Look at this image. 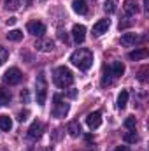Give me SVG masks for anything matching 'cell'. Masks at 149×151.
Wrapping results in <instances>:
<instances>
[{
	"label": "cell",
	"instance_id": "6da1fadb",
	"mask_svg": "<svg viewBox=\"0 0 149 151\" xmlns=\"http://www.w3.org/2000/svg\"><path fill=\"white\" fill-rule=\"evenodd\" d=\"M70 62H72V65H75L79 70H88V69L93 65V53H91L90 49L79 47L77 51L72 53Z\"/></svg>",
	"mask_w": 149,
	"mask_h": 151
},
{
	"label": "cell",
	"instance_id": "7a4b0ae2",
	"mask_svg": "<svg viewBox=\"0 0 149 151\" xmlns=\"http://www.w3.org/2000/svg\"><path fill=\"white\" fill-rule=\"evenodd\" d=\"M53 81H54V84L58 88H67V86H70L74 83V74L67 67H58V69H54Z\"/></svg>",
	"mask_w": 149,
	"mask_h": 151
},
{
	"label": "cell",
	"instance_id": "3957f363",
	"mask_svg": "<svg viewBox=\"0 0 149 151\" xmlns=\"http://www.w3.org/2000/svg\"><path fill=\"white\" fill-rule=\"evenodd\" d=\"M69 113V104H67V100H63V97L60 95V93H56L54 97H53V111L51 114L54 116V118H65Z\"/></svg>",
	"mask_w": 149,
	"mask_h": 151
},
{
	"label": "cell",
	"instance_id": "277c9868",
	"mask_svg": "<svg viewBox=\"0 0 149 151\" xmlns=\"http://www.w3.org/2000/svg\"><path fill=\"white\" fill-rule=\"evenodd\" d=\"M47 99V83H46V76L44 72H40L37 76V104L44 106Z\"/></svg>",
	"mask_w": 149,
	"mask_h": 151
},
{
	"label": "cell",
	"instance_id": "5b68a950",
	"mask_svg": "<svg viewBox=\"0 0 149 151\" xmlns=\"http://www.w3.org/2000/svg\"><path fill=\"white\" fill-rule=\"evenodd\" d=\"M21 81H23V74H21L19 69L11 67V69L5 70V74H4V83H7V84H19Z\"/></svg>",
	"mask_w": 149,
	"mask_h": 151
},
{
	"label": "cell",
	"instance_id": "8992f818",
	"mask_svg": "<svg viewBox=\"0 0 149 151\" xmlns=\"http://www.w3.org/2000/svg\"><path fill=\"white\" fill-rule=\"evenodd\" d=\"M27 30L32 34V35H35V37H42L44 34H46V25L42 23V21H30L28 25H27Z\"/></svg>",
	"mask_w": 149,
	"mask_h": 151
},
{
	"label": "cell",
	"instance_id": "52a82bcc",
	"mask_svg": "<svg viewBox=\"0 0 149 151\" xmlns=\"http://www.w3.org/2000/svg\"><path fill=\"white\" fill-rule=\"evenodd\" d=\"M42 132H44V125L40 123V121H34L32 125H30V128H28V139L30 141H37L40 139V135H42Z\"/></svg>",
	"mask_w": 149,
	"mask_h": 151
},
{
	"label": "cell",
	"instance_id": "ba28073f",
	"mask_svg": "<svg viewBox=\"0 0 149 151\" xmlns=\"http://www.w3.org/2000/svg\"><path fill=\"white\" fill-rule=\"evenodd\" d=\"M86 125H88L91 130L98 128V127L102 125V114L98 113V111H95V113H90L88 116H86Z\"/></svg>",
	"mask_w": 149,
	"mask_h": 151
},
{
	"label": "cell",
	"instance_id": "9c48e42d",
	"mask_svg": "<svg viewBox=\"0 0 149 151\" xmlns=\"http://www.w3.org/2000/svg\"><path fill=\"white\" fill-rule=\"evenodd\" d=\"M109 27H111V21H109V19H100V21H97V23L93 25V35H97V37L104 35V34L109 30Z\"/></svg>",
	"mask_w": 149,
	"mask_h": 151
},
{
	"label": "cell",
	"instance_id": "30bf717a",
	"mask_svg": "<svg viewBox=\"0 0 149 151\" xmlns=\"http://www.w3.org/2000/svg\"><path fill=\"white\" fill-rule=\"evenodd\" d=\"M72 37L77 44H82L84 39H86V28L82 25H74L72 27Z\"/></svg>",
	"mask_w": 149,
	"mask_h": 151
},
{
	"label": "cell",
	"instance_id": "8fae6325",
	"mask_svg": "<svg viewBox=\"0 0 149 151\" xmlns=\"http://www.w3.org/2000/svg\"><path fill=\"white\" fill-rule=\"evenodd\" d=\"M35 47H37L39 51H42V53H49V51L54 49V42L51 39H39L37 42H35Z\"/></svg>",
	"mask_w": 149,
	"mask_h": 151
},
{
	"label": "cell",
	"instance_id": "7c38bea8",
	"mask_svg": "<svg viewBox=\"0 0 149 151\" xmlns=\"http://www.w3.org/2000/svg\"><path fill=\"white\" fill-rule=\"evenodd\" d=\"M107 70H109V74L112 77H119V76L125 74V65L121 63V62H112L111 65L107 67Z\"/></svg>",
	"mask_w": 149,
	"mask_h": 151
},
{
	"label": "cell",
	"instance_id": "4fadbf2b",
	"mask_svg": "<svg viewBox=\"0 0 149 151\" xmlns=\"http://www.w3.org/2000/svg\"><path fill=\"white\" fill-rule=\"evenodd\" d=\"M123 9H125V14H126V16H135V14L139 12V5H137L135 0H125Z\"/></svg>",
	"mask_w": 149,
	"mask_h": 151
},
{
	"label": "cell",
	"instance_id": "5bb4252c",
	"mask_svg": "<svg viewBox=\"0 0 149 151\" xmlns=\"http://www.w3.org/2000/svg\"><path fill=\"white\" fill-rule=\"evenodd\" d=\"M149 51L146 47H140V49H135V51H132V53H128V58L130 60H135V62H139V60H144V58H148Z\"/></svg>",
	"mask_w": 149,
	"mask_h": 151
},
{
	"label": "cell",
	"instance_id": "9a60e30c",
	"mask_svg": "<svg viewBox=\"0 0 149 151\" xmlns=\"http://www.w3.org/2000/svg\"><path fill=\"white\" fill-rule=\"evenodd\" d=\"M67 132H69L72 137H77V135L81 134V123H79L77 119L69 121V125H67Z\"/></svg>",
	"mask_w": 149,
	"mask_h": 151
},
{
	"label": "cell",
	"instance_id": "2e32d148",
	"mask_svg": "<svg viewBox=\"0 0 149 151\" xmlns=\"http://www.w3.org/2000/svg\"><path fill=\"white\" fill-rule=\"evenodd\" d=\"M72 9H74L77 14H86V12H88L86 0H74V2H72Z\"/></svg>",
	"mask_w": 149,
	"mask_h": 151
},
{
	"label": "cell",
	"instance_id": "e0dca14e",
	"mask_svg": "<svg viewBox=\"0 0 149 151\" xmlns=\"http://www.w3.org/2000/svg\"><path fill=\"white\" fill-rule=\"evenodd\" d=\"M137 40H139V37H137L135 34H123V35H121V44H123V46H126V47L133 46Z\"/></svg>",
	"mask_w": 149,
	"mask_h": 151
},
{
	"label": "cell",
	"instance_id": "ac0fdd59",
	"mask_svg": "<svg viewBox=\"0 0 149 151\" xmlns=\"http://www.w3.org/2000/svg\"><path fill=\"white\" fill-rule=\"evenodd\" d=\"M9 104H11V93L5 88H0V107L9 106Z\"/></svg>",
	"mask_w": 149,
	"mask_h": 151
},
{
	"label": "cell",
	"instance_id": "d6986e66",
	"mask_svg": "<svg viewBox=\"0 0 149 151\" xmlns=\"http://www.w3.org/2000/svg\"><path fill=\"white\" fill-rule=\"evenodd\" d=\"M128 97H130V95H128L126 90H123V91L119 93V97H117V107H119V109H125V107H126V104H128Z\"/></svg>",
	"mask_w": 149,
	"mask_h": 151
},
{
	"label": "cell",
	"instance_id": "ffe728a7",
	"mask_svg": "<svg viewBox=\"0 0 149 151\" xmlns=\"http://www.w3.org/2000/svg\"><path fill=\"white\" fill-rule=\"evenodd\" d=\"M4 2H5V9H9V11H18V9L23 5L25 0H4Z\"/></svg>",
	"mask_w": 149,
	"mask_h": 151
},
{
	"label": "cell",
	"instance_id": "44dd1931",
	"mask_svg": "<svg viewBox=\"0 0 149 151\" xmlns=\"http://www.w3.org/2000/svg\"><path fill=\"white\" fill-rule=\"evenodd\" d=\"M11 127H12L11 118L2 114V116H0V128H2V130H5V132H9V130H11Z\"/></svg>",
	"mask_w": 149,
	"mask_h": 151
},
{
	"label": "cell",
	"instance_id": "7402d4cb",
	"mask_svg": "<svg viewBox=\"0 0 149 151\" xmlns=\"http://www.w3.org/2000/svg\"><path fill=\"white\" fill-rule=\"evenodd\" d=\"M123 139H125V142H130V144H135V142L139 141V135L135 134V130H130V132H126V134L123 135Z\"/></svg>",
	"mask_w": 149,
	"mask_h": 151
},
{
	"label": "cell",
	"instance_id": "603a6c76",
	"mask_svg": "<svg viewBox=\"0 0 149 151\" xmlns=\"http://www.w3.org/2000/svg\"><path fill=\"white\" fill-rule=\"evenodd\" d=\"M7 39L12 40V42H18V40L23 39V32H21V30H11V32L7 34Z\"/></svg>",
	"mask_w": 149,
	"mask_h": 151
},
{
	"label": "cell",
	"instance_id": "cb8c5ba5",
	"mask_svg": "<svg viewBox=\"0 0 149 151\" xmlns=\"http://www.w3.org/2000/svg\"><path fill=\"white\" fill-rule=\"evenodd\" d=\"M135 125H137V119H135L133 116H128V118L125 119V127H126L128 130H135Z\"/></svg>",
	"mask_w": 149,
	"mask_h": 151
},
{
	"label": "cell",
	"instance_id": "d4e9b609",
	"mask_svg": "<svg viewBox=\"0 0 149 151\" xmlns=\"http://www.w3.org/2000/svg\"><path fill=\"white\" fill-rule=\"evenodd\" d=\"M104 9H105L107 14H114V12H116V4H114L112 0H107V2L104 4Z\"/></svg>",
	"mask_w": 149,
	"mask_h": 151
},
{
	"label": "cell",
	"instance_id": "484cf974",
	"mask_svg": "<svg viewBox=\"0 0 149 151\" xmlns=\"http://www.w3.org/2000/svg\"><path fill=\"white\" fill-rule=\"evenodd\" d=\"M7 58H9V51H7L5 47H2V46H0V65H2Z\"/></svg>",
	"mask_w": 149,
	"mask_h": 151
},
{
	"label": "cell",
	"instance_id": "4316f807",
	"mask_svg": "<svg viewBox=\"0 0 149 151\" xmlns=\"http://www.w3.org/2000/svg\"><path fill=\"white\" fill-rule=\"evenodd\" d=\"M148 67H142V69H140V72H139V79H140V81H142V83H146V81H148Z\"/></svg>",
	"mask_w": 149,
	"mask_h": 151
},
{
	"label": "cell",
	"instance_id": "83f0119b",
	"mask_svg": "<svg viewBox=\"0 0 149 151\" xmlns=\"http://www.w3.org/2000/svg\"><path fill=\"white\" fill-rule=\"evenodd\" d=\"M58 37H60V40H63V42H69L67 32H63V30H60V32H58Z\"/></svg>",
	"mask_w": 149,
	"mask_h": 151
},
{
	"label": "cell",
	"instance_id": "f1b7e54d",
	"mask_svg": "<svg viewBox=\"0 0 149 151\" xmlns=\"http://www.w3.org/2000/svg\"><path fill=\"white\" fill-rule=\"evenodd\" d=\"M28 99H30V97H28V91H27V90H23V91H21V100L27 104V102H28Z\"/></svg>",
	"mask_w": 149,
	"mask_h": 151
},
{
	"label": "cell",
	"instance_id": "f546056e",
	"mask_svg": "<svg viewBox=\"0 0 149 151\" xmlns=\"http://www.w3.org/2000/svg\"><path fill=\"white\" fill-rule=\"evenodd\" d=\"M27 116H28V111H23V113H19V118H18V119H19V121H25Z\"/></svg>",
	"mask_w": 149,
	"mask_h": 151
},
{
	"label": "cell",
	"instance_id": "4dcf8cb0",
	"mask_svg": "<svg viewBox=\"0 0 149 151\" xmlns=\"http://www.w3.org/2000/svg\"><path fill=\"white\" fill-rule=\"evenodd\" d=\"M130 25H132V21H123V23H119V30L121 28H128Z\"/></svg>",
	"mask_w": 149,
	"mask_h": 151
},
{
	"label": "cell",
	"instance_id": "1f68e13d",
	"mask_svg": "<svg viewBox=\"0 0 149 151\" xmlns=\"http://www.w3.org/2000/svg\"><path fill=\"white\" fill-rule=\"evenodd\" d=\"M114 151H130V148H128V146H117Z\"/></svg>",
	"mask_w": 149,
	"mask_h": 151
},
{
	"label": "cell",
	"instance_id": "d6a6232c",
	"mask_svg": "<svg viewBox=\"0 0 149 151\" xmlns=\"http://www.w3.org/2000/svg\"><path fill=\"white\" fill-rule=\"evenodd\" d=\"M30 151H53L51 148H34V150H30Z\"/></svg>",
	"mask_w": 149,
	"mask_h": 151
},
{
	"label": "cell",
	"instance_id": "836d02e7",
	"mask_svg": "<svg viewBox=\"0 0 149 151\" xmlns=\"http://www.w3.org/2000/svg\"><path fill=\"white\" fill-rule=\"evenodd\" d=\"M75 95H77V91H75V90H70V91H69V97H70V99H74Z\"/></svg>",
	"mask_w": 149,
	"mask_h": 151
},
{
	"label": "cell",
	"instance_id": "e575fe53",
	"mask_svg": "<svg viewBox=\"0 0 149 151\" xmlns=\"http://www.w3.org/2000/svg\"><path fill=\"white\" fill-rule=\"evenodd\" d=\"M14 23H16V18H9L7 19V25H14Z\"/></svg>",
	"mask_w": 149,
	"mask_h": 151
}]
</instances>
